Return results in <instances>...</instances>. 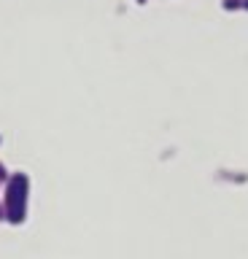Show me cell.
Returning a JSON list of instances; mask_svg holds the SVG:
<instances>
[{
  "label": "cell",
  "mask_w": 248,
  "mask_h": 259,
  "mask_svg": "<svg viewBox=\"0 0 248 259\" xmlns=\"http://www.w3.org/2000/svg\"><path fill=\"white\" fill-rule=\"evenodd\" d=\"M25 210H27V176L17 173L9 178V189H6V219L11 224H22Z\"/></svg>",
  "instance_id": "1"
},
{
  "label": "cell",
  "mask_w": 248,
  "mask_h": 259,
  "mask_svg": "<svg viewBox=\"0 0 248 259\" xmlns=\"http://www.w3.org/2000/svg\"><path fill=\"white\" fill-rule=\"evenodd\" d=\"M0 219H3V208H0Z\"/></svg>",
  "instance_id": "2"
}]
</instances>
